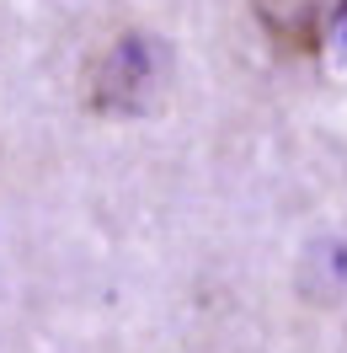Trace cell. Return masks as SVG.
I'll use <instances>...</instances> for the list:
<instances>
[{"mask_svg":"<svg viewBox=\"0 0 347 353\" xmlns=\"http://www.w3.org/2000/svg\"><path fill=\"white\" fill-rule=\"evenodd\" d=\"M262 38L288 59H315L347 27V0H246Z\"/></svg>","mask_w":347,"mask_h":353,"instance_id":"cell-2","label":"cell"},{"mask_svg":"<svg viewBox=\"0 0 347 353\" xmlns=\"http://www.w3.org/2000/svg\"><path fill=\"white\" fill-rule=\"evenodd\" d=\"M166 70H171L166 43L129 27L86 65V108L96 118H139V112L155 108V97L166 86Z\"/></svg>","mask_w":347,"mask_h":353,"instance_id":"cell-1","label":"cell"}]
</instances>
